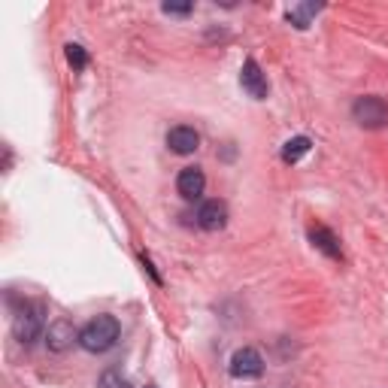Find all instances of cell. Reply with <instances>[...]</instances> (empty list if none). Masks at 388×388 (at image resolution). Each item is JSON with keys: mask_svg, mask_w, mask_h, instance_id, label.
I'll return each instance as SVG.
<instances>
[{"mask_svg": "<svg viewBox=\"0 0 388 388\" xmlns=\"http://www.w3.org/2000/svg\"><path fill=\"white\" fill-rule=\"evenodd\" d=\"M118 334H122V325H118V319L109 316V312H104V316L91 319L88 325L79 331V346L85 349V352L100 355V352H106V349L116 346Z\"/></svg>", "mask_w": 388, "mask_h": 388, "instance_id": "1", "label": "cell"}, {"mask_svg": "<svg viewBox=\"0 0 388 388\" xmlns=\"http://www.w3.org/2000/svg\"><path fill=\"white\" fill-rule=\"evenodd\" d=\"M43 325H46L43 303H25V307L18 310V316L13 319V334L22 346H31L34 340H40Z\"/></svg>", "mask_w": 388, "mask_h": 388, "instance_id": "2", "label": "cell"}, {"mask_svg": "<svg viewBox=\"0 0 388 388\" xmlns=\"http://www.w3.org/2000/svg\"><path fill=\"white\" fill-rule=\"evenodd\" d=\"M352 116H355V122L361 125V127H370V131H376V127H385L388 125V104H385L382 97H373V95L358 97L355 106H352Z\"/></svg>", "mask_w": 388, "mask_h": 388, "instance_id": "3", "label": "cell"}, {"mask_svg": "<svg viewBox=\"0 0 388 388\" xmlns=\"http://www.w3.org/2000/svg\"><path fill=\"white\" fill-rule=\"evenodd\" d=\"M230 376L234 380H258V376L264 373V358L258 349L252 346H243V349H237L234 355H230Z\"/></svg>", "mask_w": 388, "mask_h": 388, "instance_id": "4", "label": "cell"}, {"mask_svg": "<svg viewBox=\"0 0 388 388\" xmlns=\"http://www.w3.org/2000/svg\"><path fill=\"white\" fill-rule=\"evenodd\" d=\"M240 85H243L246 95L255 97V100H264V97H267L270 85H267V76L261 73V67H258L255 58H246L243 70H240Z\"/></svg>", "mask_w": 388, "mask_h": 388, "instance_id": "5", "label": "cell"}, {"mask_svg": "<svg viewBox=\"0 0 388 388\" xmlns=\"http://www.w3.org/2000/svg\"><path fill=\"white\" fill-rule=\"evenodd\" d=\"M73 343H79V331L73 328L67 319L52 321L49 331H46V346H49L52 352H67Z\"/></svg>", "mask_w": 388, "mask_h": 388, "instance_id": "6", "label": "cell"}, {"mask_svg": "<svg viewBox=\"0 0 388 388\" xmlns=\"http://www.w3.org/2000/svg\"><path fill=\"white\" fill-rule=\"evenodd\" d=\"M198 225L203 230H221L228 225V203L225 200H207V203H200V209H198Z\"/></svg>", "mask_w": 388, "mask_h": 388, "instance_id": "7", "label": "cell"}, {"mask_svg": "<svg viewBox=\"0 0 388 388\" xmlns=\"http://www.w3.org/2000/svg\"><path fill=\"white\" fill-rule=\"evenodd\" d=\"M203 188H207V176H203V170H200V167H186V170L179 173V179H176V191H179L186 200H200Z\"/></svg>", "mask_w": 388, "mask_h": 388, "instance_id": "8", "label": "cell"}, {"mask_svg": "<svg viewBox=\"0 0 388 388\" xmlns=\"http://www.w3.org/2000/svg\"><path fill=\"white\" fill-rule=\"evenodd\" d=\"M167 146L176 155H191V152H198V146H200V137L194 127H186V125H179V127H170V134H167Z\"/></svg>", "mask_w": 388, "mask_h": 388, "instance_id": "9", "label": "cell"}, {"mask_svg": "<svg viewBox=\"0 0 388 388\" xmlns=\"http://www.w3.org/2000/svg\"><path fill=\"white\" fill-rule=\"evenodd\" d=\"M310 243L319 249V252H325L328 258H334V261H340L343 258V249H340V240L334 230H328L325 225H316L310 228Z\"/></svg>", "mask_w": 388, "mask_h": 388, "instance_id": "10", "label": "cell"}, {"mask_svg": "<svg viewBox=\"0 0 388 388\" xmlns=\"http://www.w3.org/2000/svg\"><path fill=\"white\" fill-rule=\"evenodd\" d=\"M321 9V4H298V6H291L289 13H285V18H289V22L298 27V31H307L310 27V18L316 15Z\"/></svg>", "mask_w": 388, "mask_h": 388, "instance_id": "11", "label": "cell"}, {"mask_svg": "<svg viewBox=\"0 0 388 388\" xmlns=\"http://www.w3.org/2000/svg\"><path fill=\"white\" fill-rule=\"evenodd\" d=\"M310 149H312V140H310V137H291V140L282 146V161H285V164H298Z\"/></svg>", "mask_w": 388, "mask_h": 388, "instance_id": "12", "label": "cell"}, {"mask_svg": "<svg viewBox=\"0 0 388 388\" xmlns=\"http://www.w3.org/2000/svg\"><path fill=\"white\" fill-rule=\"evenodd\" d=\"M64 49H67V61L73 64V70H85L88 67V55H85V49H82L79 43H67Z\"/></svg>", "mask_w": 388, "mask_h": 388, "instance_id": "13", "label": "cell"}, {"mask_svg": "<svg viewBox=\"0 0 388 388\" xmlns=\"http://www.w3.org/2000/svg\"><path fill=\"white\" fill-rule=\"evenodd\" d=\"M100 388H131V382L125 380L118 367H109V370L100 376Z\"/></svg>", "mask_w": 388, "mask_h": 388, "instance_id": "14", "label": "cell"}, {"mask_svg": "<svg viewBox=\"0 0 388 388\" xmlns=\"http://www.w3.org/2000/svg\"><path fill=\"white\" fill-rule=\"evenodd\" d=\"M161 9L167 15H188L191 13V4H170V0H167V4H164Z\"/></svg>", "mask_w": 388, "mask_h": 388, "instance_id": "15", "label": "cell"}, {"mask_svg": "<svg viewBox=\"0 0 388 388\" xmlns=\"http://www.w3.org/2000/svg\"><path fill=\"white\" fill-rule=\"evenodd\" d=\"M146 388H155V385H146Z\"/></svg>", "mask_w": 388, "mask_h": 388, "instance_id": "16", "label": "cell"}]
</instances>
